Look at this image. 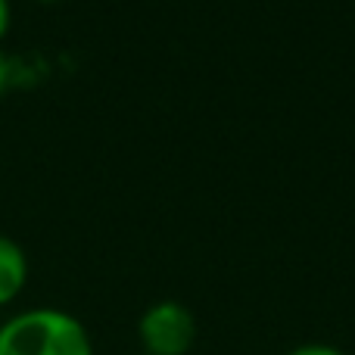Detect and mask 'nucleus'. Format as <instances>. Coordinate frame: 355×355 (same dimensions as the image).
I'll use <instances>...</instances> for the list:
<instances>
[{
  "mask_svg": "<svg viewBox=\"0 0 355 355\" xmlns=\"http://www.w3.org/2000/svg\"><path fill=\"white\" fill-rule=\"evenodd\" d=\"M0 355H94V343L72 312L37 306L0 324Z\"/></svg>",
  "mask_w": 355,
  "mask_h": 355,
  "instance_id": "1",
  "label": "nucleus"
},
{
  "mask_svg": "<svg viewBox=\"0 0 355 355\" xmlns=\"http://www.w3.org/2000/svg\"><path fill=\"white\" fill-rule=\"evenodd\" d=\"M144 355H187L196 343V318L184 302H153L137 321Z\"/></svg>",
  "mask_w": 355,
  "mask_h": 355,
  "instance_id": "2",
  "label": "nucleus"
},
{
  "mask_svg": "<svg viewBox=\"0 0 355 355\" xmlns=\"http://www.w3.org/2000/svg\"><path fill=\"white\" fill-rule=\"evenodd\" d=\"M28 281V259L16 240L0 234V309L19 300Z\"/></svg>",
  "mask_w": 355,
  "mask_h": 355,
  "instance_id": "3",
  "label": "nucleus"
},
{
  "mask_svg": "<svg viewBox=\"0 0 355 355\" xmlns=\"http://www.w3.org/2000/svg\"><path fill=\"white\" fill-rule=\"evenodd\" d=\"M287 355H346V352L337 349V346H327V343H302V346H296V349H290Z\"/></svg>",
  "mask_w": 355,
  "mask_h": 355,
  "instance_id": "4",
  "label": "nucleus"
},
{
  "mask_svg": "<svg viewBox=\"0 0 355 355\" xmlns=\"http://www.w3.org/2000/svg\"><path fill=\"white\" fill-rule=\"evenodd\" d=\"M6 28H10V0H0V41H3Z\"/></svg>",
  "mask_w": 355,
  "mask_h": 355,
  "instance_id": "5",
  "label": "nucleus"
},
{
  "mask_svg": "<svg viewBox=\"0 0 355 355\" xmlns=\"http://www.w3.org/2000/svg\"><path fill=\"white\" fill-rule=\"evenodd\" d=\"M3 85H6V60L0 53V94H3Z\"/></svg>",
  "mask_w": 355,
  "mask_h": 355,
  "instance_id": "6",
  "label": "nucleus"
},
{
  "mask_svg": "<svg viewBox=\"0 0 355 355\" xmlns=\"http://www.w3.org/2000/svg\"><path fill=\"white\" fill-rule=\"evenodd\" d=\"M41 3H53V0H41Z\"/></svg>",
  "mask_w": 355,
  "mask_h": 355,
  "instance_id": "7",
  "label": "nucleus"
}]
</instances>
